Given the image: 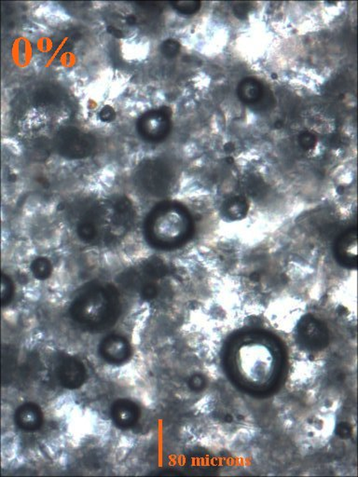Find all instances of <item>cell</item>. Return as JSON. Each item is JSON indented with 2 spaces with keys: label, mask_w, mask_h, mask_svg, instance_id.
Returning <instances> with one entry per match:
<instances>
[{
  "label": "cell",
  "mask_w": 358,
  "mask_h": 477,
  "mask_svg": "<svg viewBox=\"0 0 358 477\" xmlns=\"http://www.w3.org/2000/svg\"><path fill=\"white\" fill-rule=\"evenodd\" d=\"M229 366L240 386L262 392L270 389L280 374V349L267 335H244L230 349Z\"/></svg>",
  "instance_id": "6da1fadb"
},
{
  "label": "cell",
  "mask_w": 358,
  "mask_h": 477,
  "mask_svg": "<svg viewBox=\"0 0 358 477\" xmlns=\"http://www.w3.org/2000/svg\"><path fill=\"white\" fill-rule=\"evenodd\" d=\"M119 305L113 287L91 286L74 301L72 315L77 322L91 330H104L116 319Z\"/></svg>",
  "instance_id": "7a4b0ae2"
},
{
  "label": "cell",
  "mask_w": 358,
  "mask_h": 477,
  "mask_svg": "<svg viewBox=\"0 0 358 477\" xmlns=\"http://www.w3.org/2000/svg\"><path fill=\"white\" fill-rule=\"evenodd\" d=\"M188 213L177 204H165L157 208L147 223L150 241L159 247H176L184 242L191 232Z\"/></svg>",
  "instance_id": "3957f363"
},
{
  "label": "cell",
  "mask_w": 358,
  "mask_h": 477,
  "mask_svg": "<svg viewBox=\"0 0 358 477\" xmlns=\"http://www.w3.org/2000/svg\"><path fill=\"white\" fill-rule=\"evenodd\" d=\"M55 147L62 156L69 159L87 158L96 147V140L90 133L69 127L56 135Z\"/></svg>",
  "instance_id": "277c9868"
},
{
  "label": "cell",
  "mask_w": 358,
  "mask_h": 477,
  "mask_svg": "<svg viewBox=\"0 0 358 477\" xmlns=\"http://www.w3.org/2000/svg\"><path fill=\"white\" fill-rule=\"evenodd\" d=\"M138 179L142 188L153 196H164L173 185L169 166L160 161H150L142 165Z\"/></svg>",
  "instance_id": "5b68a950"
},
{
  "label": "cell",
  "mask_w": 358,
  "mask_h": 477,
  "mask_svg": "<svg viewBox=\"0 0 358 477\" xmlns=\"http://www.w3.org/2000/svg\"><path fill=\"white\" fill-rule=\"evenodd\" d=\"M170 130V116L164 109L147 112L138 121V131L147 141L164 140Z\"/></svg>",
  "instance_id": "8992f818"
},
{
  "label": "cell",
  "mask_w": 358,
  "mask_h": 477,
  "mask_svg": "<svg viewBox=\"0 0 358 477\" xmlns=\"http://www.w3.org/2000/svg\"><path fill=\"white\" fill-rule=\"evenodd\" d=\"M237 94L242 103L256 106L260 111L273 105V96L266 91L262 82L254 78L242 79L238 86Z\"/></svg>",
  "instance_id": "52a82bcc"
},
{
  "label": "cell",
  "mask_w": 358,
  "mask_h": 477,
  "mask_svg": "<svg viewBox=\"0 0 358 477\" xmlns=\"http://www.w3.org/2000/svg\"><path fill=\"white\" fill-rule=\"evenodd\" d=\"M56 374L64 387L77 389L81 387L85 381V367L84 364L76 358L65 357L60 358L56 366Z\"/></svg>",
  "instance_id": "ba28073f"
},
{
  "label": "cell",
  "mask_w": 358,
  "mask_h": 477,
  "mask_svg": "<svg viewBox=\"0 0 358 477\" xmlns=\"http://www.w3.org/2000/svg\"><path fill=\"white\" fill-rule=\"evenodd\" d=\"M100 352L106 362L121 364L126 362L131 354V347L123 337L111 335L106 337L100 346Z\"/></svg>",
  "instance_id": "9c48e42d"
},
{
  "label": "cell",
  "mask_w": 358,
  "mask_h": 477,
  "mask_svg": "<svg viewBox=\"0 0 358 477\" xmlns=\"http://www.w3.org/2000/svg\"><path fill=\"white\" fill-rule=\"evenodd\" d=\"M336 254L339 262L346 266H356L357 260V232L349 230L340 237L336 244Z\"/></svg>",
  "instance_id": "30bf717a"
},
{
  "label": "cell",
  "mask_w": 358,
  "mask_h": 477,
  "mask_svg": "<svg viewBox=\"0 0 358 477\" xmlns=\"http://www.w3.org/2000/svg\"><path fill=\"white\" fill-rule=\"evenodd\" d=\"M139 410L134 402L127 399L118 400L112 408V419L120 428L128 429L137 422Z\"/></svg>",
  "instance_id": "8fae6325"
},
{
  "label": "cell",
  "mask_w": 358,
  "mask_h": 477,
  "mask_svg": "<svg viewBox=\"0 0 358 477\" xmlns=\"http://www.w3.org/2000/svg\"><path fill=\"white\" fill-rule=\"evenodd\" d=\"M18 427L26 432H33L40 428L43 422V412L37 405L28 403L18 408L16 414Z\"/></svg>",
  "instance_id": "7c38bea8"
},
{
  "label": "cell",
  "mask_w": 358,
  "mask_h": 477,
  "mask_svg": "<svg viewBox=\"0 0 358 477\" xmlns=\"http://www.w3.org/2000/svg\"><path fill=\"white\" fill-rule=\"evenodd\" d=\"M300 335L306 344L311 347H322L328 339L323 325L313 318L304 320L301 325Z\"/></svg>",
  "instance_id": "4fadbf2b"
},
{
  "label": "cell",
  "mask_w": 358,
  "mask_h": 477,
  "mask_svg": "<svg viewBox=\"0 0 358 477\" xmlns=\"http://www.w3.org/2000/svg\"><path fill=\"white\" fill-rule=\"evenodd\" d=\"M64 99V91L57 85L44 84L35 91V101L38 106H49L58 105Z\"/></svg>",
  "instance_id": "5bb4252c"
},
{
  "label": "cell",
  "mask_w": 358,
  "mask_h": 477,
  "mask_svg": "<svg viewBox=\"0 0 358 477\" xmlns=\"http://www.w3.org/2000/svg\"><path fill=\"white\" fill-rule=\"evenodd\" d=\"M225 214L233 220H238L247 214L248 204L242 197H233L226 201L224 206Z\"/></svg>",
  "instance_id": "9a60e30c"
},
{
  "label": "cell",
  "mask_w": 358,
  "mask_h": 477,
  "mask_svg": "<svg viewBox=\"0 0 358 477\" xmlns=\"http://www.w3.org/2000/svg\"><path fill=\"white\" fill-rule=\"evenodd\" d=\"M32 271L35 278L38 279H46L50 276L52 272V265L49 260L40 257V259H35L31 266Z\"/></svg>",
  "instance_id": "2e32d148"
},
{
  "label": "cell",
  "mask_w": 358,
  "mask_h": 477,
  "mask_svg": "<svg viewBox=\"0 0 358 477\" xmlns=\"http://www.w3.org/2000/svg\"><path fill=\"white\" fill-rule=\"evenodd\" d=\"M171 5L173 6L174 10L182 14L196 13L201 8L199 1H174L171 2Z\"/></svg>",
  "instance_id": "e0dca14e"
},
{
  "label": "cell",
  "mask_w": 358,
  "mask_h": 477,
  "mask_svg": "<svg viewBox=\"0 0 358 477\" xmlns=\"http://www.w3.org/2000/svg\"><path fill=\"white\" fill-rule=\"evenodd\" d=\"M179 43L174 40H167L162 45V52L168 58H173L179 55Z\"/></svg>",
  "instance_id": "ac0fdd59"
},
{
  "label": "cell",
  "mask_w": 358,
  "mask_h": 477,
  "mask_svg": "<svg viewBox=\"0 0 358 477\" xmlns=\"http://www.w3.org/2000/svg\"><path fill=\"white\" fill-rule=\"evenodd\" d=\"M1 290L2 304L6 305L11 301V295H13V284H11L9 277H6L5 275H3L2 277Z\"/></svg>",
  "instance_id": "d6986e66"
},
{
  "label": "cell",
  "mask_w": 358,
  "mask_h": 477,
  "mask_svg": "<svg viewBox=\"0 0 358 477\" xmlns=\"http://www.w3.org/2000/svg\"><path fill=\"white\" fill-rule=\"evenodd\" d=\"M298 140H300L301 147L306 150H312L316 143V139L315 136H313V135L309 132H304L301 133Z\"/></svg>",
  "instance_id": "ffe728a7"
},
{
  "label": "cell",
  "mask_w": 358,
  "mask_h": 477,
  "mask_svg": "<svg viewBox=\"0 0 358 477\" xmlns=\"http://www.w3.org/2000/svg\"><path fill=\"white\" fill-rule=\"evenodd\" d=\"M99 117L103 121L111 123V121L114 120L115 117H116V113H115V111L111 106H105V108L100 111Z\"/></svg>",
  "instance_id": "44dd1931"
},
{
  "label": "cell",
  "mask_w": 358,
  "mask_h": 477,
  "mask_svg": "<svg viewBox=\"0 0 358 477\" xmlns=\"http://www.w3.org/2000/svg\"><path fill=\"white\" fill-rule=\"evenodd\" d=\"M248 10H250V8H248V3H238V4L233 8V13H235L236 16L242 19V18L247 16Z\"/></svg>",
  "instance_id": "7402d4cb"
},
{
  "label": "cell",
  "mask_w": 358,
  "mask_h": 477,
  "mask_svg": "<svg viewBox=\"0 0 358 477\" xmlns=\"http://www.w3.org/2000/svg\"><path fill=\"white\" fill-rule=\"evenodd\" d=\"M108 31L111 32L112 35H115V37H123V34H121V32L119 30V29L115 28L113 26H112V28H109Z\"/></svg>",
  "instance_id": "603a6c76"
}]
</instances>
